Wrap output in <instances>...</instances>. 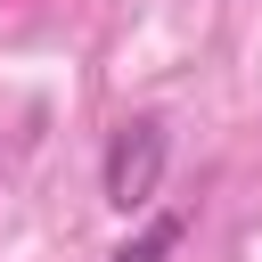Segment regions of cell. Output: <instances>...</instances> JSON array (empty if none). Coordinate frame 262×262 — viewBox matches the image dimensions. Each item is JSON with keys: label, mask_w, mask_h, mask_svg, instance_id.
<instances>
[{"label": "cell", "mask_w": 262, "mask_h": 262, "mask_svg": "<svg viewBox=\"0 0 262 262\" xmlns=\"http://www.w3.org/2000/svg\"><path fill=\"white\" fill-rule=\"evenodd\" d=\"M156 180H164V123L156 115H131L106 139V205L115 213H147L156 205Z\"/></svg>", "instance_id": "cell-1"}, {"label": "cell", "mask_w": 262, "mask_h": 262, "mask_svg": "<svg viewBox=\"0 0 262 262\" xmlns=\"http://www.w3.org/2000/svg\"><path fill=\"white\" fill-rule=\"evenodd\" d=\"M180 237H188V221H180V213H156V221H147L131 246H115L106 262H172V246H180Z\"/></svg>", "instance_id": "cell-2"}]
</instances>
